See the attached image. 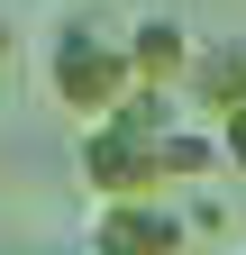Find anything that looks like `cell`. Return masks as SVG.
<instances>
[{"instance_id":"8992f818","label":"cell","mask_w":246,"mask_h":255,"mask_svg":"<svg viewBox=\"0 0 246 255\" xmlns=\"http://www.w3.org/2000/svg\"><path fill=\"white\" fill-rule=\"evenodd\" d=\"M219 155H228V173H246V110L219 119Z\"/></svg>"},{"instance_id":"3957f363","label":"cell","mask_w":246,"mask_h":255,"mask_svg":"<svg viewBox=\"0 0 246 255\" xmlns=\"http://www.w3.org/2000/svg\"><path fill=\"white\" fill-rule=\"evenodd\" d=\"M91 255H192V210L173 201H91Z\"/></svg>"},{"instance_id":"7a4b0ae2","label":"cell","mask_w":246,"mask_h":255,"mask_svg":"<svg viewBox=\"0 0 246 255\" xmlns=\"http://www.w3.org/2000/svg\"><path fill=\"white\" fill-rule=\"evenodd\" d=\"M173 128H192L173 91H137L119 119L82 128V182L101 201H164L173 191Z\"/></svg>"},{"instance_id":"5b68a950","label":"cell","mask_w":246,"mask_h":255,"mask_svg":"<svg viewBox=\"0 0 246 255\" xmlns=\"http://www.w3.org/2000/svg\"><path fill=\"white\" fill-rule=\"evenodd\" d=\"M192 110L201 119H237L246 110V37H210L201 55H192Z\"/></svg>"},{"instance_id":"52a82bcc","label":"cell","mask_w":246,"mask_h":255,"mask_svg":"<svg viewBox=\"0 0 246 255\" xmlns=\"http://www.w3.org/2000/svg\"><path fill=\"white\" fill-rule=\"evenodd\" d=\"M0 55H9V0H0Z\"/></svg>"},{"instance_id":"277c9868","label":"cell","mask_w":246,"mask_h":255,"mask_svg":"<svg viewBox=\"0 0 246 255\" xmlns=\"http://www.w3.org/2000/svg\"><path fill=\"white\" fill-rule=\"evenodd\" d=\"M128 55H137V82L146 91H182L192 82V27H182L173 9H146V18H128Z\"/></svg>"},{"instance_id":"6da1fadb","label":"cell","mask_w":246,"mask_h":255,"mask_svg":"<svg viewBox=\"0 0 246 255\" xmlns=\"http://www.w3.org/2000/svg\"><path fill=\"white\" fill-rule=\"evenodd\" d=\"M46 91L64 101L82 128H101L137 101V55H128V27H119L110 9H91V0H73L64 18L46 27Z\"/></svg>"}]
</instances>
